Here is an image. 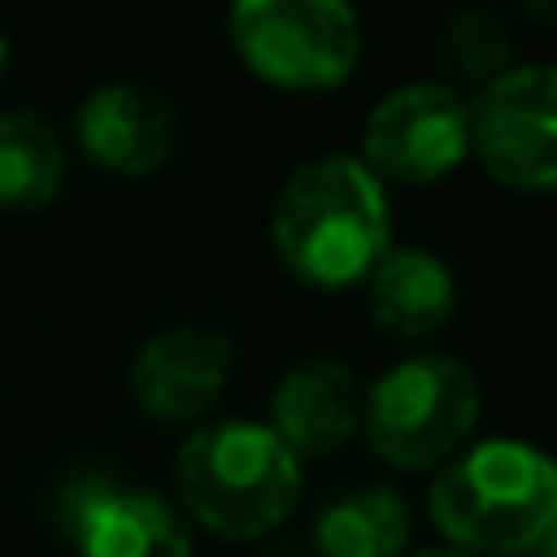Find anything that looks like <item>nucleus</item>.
<instances>
[{
  "instance_id": "16",
  "label": "nucleus",
  "mask_w": 557,
  "mask_h": 557,
  "mask_svg": "<svg viewBox=\"0 0 557 557\" xmlns=\"http://www.w3.org/2000/svg\"><path fill=\"white\" fill-rule=\"evenodd\" d=\"M519 5H523V10H529V15H533V20H539V25H548V20L557 15V0H519Z\"/></svg>"
},
{
  "instance_id": "9",
  "label": "nucleus",
  "mask_w": 557,
  "mask_h": 557,
  "mask_svg": "<svg viewBox=\"0 0 557 557\" xmlns=\"http://www.w3.org/2000/svg\"><path fill=\"white\" fill-rule=\"evenodd\" d=\"M235 372V343L215 323L157 327L127 367L137 411L157 425H201Z\"/></svg>"
},
{
  "instance_id": "11",
  "label": "nucleus",
  "mask_w": 557,
  "mask_h": 557,
  "mask_svg": "<svg viewBox=\"0 0 557 557\" xmlns=\"http://www.w3.org/2000/svg\"><path fill=\"white\" fill-rule=\"evenodd\" d=\"M264 425L298 455V465L327 460L343 445H352V435L362 431V382L337 357L294 362L274 382Z\"/></svg>"
},
{
  "instance_id": "13",
  "label": "nucleus",
  "mask_w": 557,
  "mask_h": 557,
  "mask_svg": "<svg viewBox=\"0 0 557 557\" xmlns=\"http://www.w3.org/2000/svg\"><path fill=\"white\" fill-rule=\"evenodd\" d=\"M411 548V504L392 484H357L313 513L318 557H406Z\"/></svg>"
},
{
  "instance_id": "7",
  "label": "nucleus",
  "mask_w": 557,
  "mask_h": 557,
  "mask_svg": "<svg viewBox=\"0 0 557 557\" xmlns=\"http://www.w3.org/2000/svg\"><path fill=\"white\" fill-rule=\"evenodd\" d=\"M357 162L382 186H435L470 162V98L450 84H401L367 113Z\"/></svg>"
},
{
  "instance_id": "5",
  "label": "nucleus",
  "mask_w": 557,
  "mask_h": 557,
  "mask_svg": "<svg viewBox=\"0 0 557 557\" xmlns=\"http://www.w3.org/2000/svg\"><path fill=\"white\" fill-rule=\"evenodd\" d=\"M235 59L278 94H333L362 64L352 0H231Z\"/></svg>"
},
{
  "instance_id": "8",
  "label": "nucleus",
  "mask_w": 557,
  "mask_h": 557,
  "mask_svg": "<svg viewBox=\"0 0 557 557\" xmlns=\"http://www.w3.org/2000/svg\"><path fill=\"white\" fill-rule=\"evenodd\" d=\"M54 529L74 557H196L186 513L166 494L78 470L54 490Z\"/></svg>"
},
{
  "instance_id": "1",
  "label": "nucleus",
  "mask_w": 557,
  "mask_h": 557,
  "mask_svg": "<svg viewBox=\"0 0 557 557\" xmlns=\"http://www.w3.org/2000/svg\"><path fill=\"white\" fill-rule=\"evenodd\" d=\"M270 240L298 284L323 294L362 288L376 260L392 250L386 186L347 152L313 157L274 196Z\"/></svg>"
},
{
  "instance_id": "3",
  "label": "nucleus",
  "mask_w": 557,
  "mask_h": 557,
  "mask_svg": "<svg viewBox=\"0 0 557 557\" xmlns=\"http://www.w3.org/2000/svg\"><path fill=\"white\" fill-rule=\"evenodd\" d=\"M176 509L211 539L274 533L304 499V465L264 421H206L176 450Z\"/></svg>"
},
{
  "instance_id": "14",
  "label": "nucleus",
  "mask_w": 557,
  "mask_h": 557,
  "mask_svg": "<svg viewBox=\"0 0 557 557\" xmlns=\"http://www.w3.org/2000/svg\"><path fill=\"white\" fill-rule=\"evenodd\" d=\"M69 182V147L35 108L0 113V211H45Z\"/></svg>"
},
{
  "instance_id": "4",
  "label": "nucleus",
  "mask_w": 557,
  "mask_h": 557,
  "mask_svg": "<svg viewBox=\"0 0 557 557\" xmlns=\"http://www.w3.org/2000/svg\"><path fill=\"white\" fill-rule=\"evenodd\" d=\"M480 425V382L460 357L416 352L362 392V435L392 470L421 474L470 445Z\"/></svg>"
},
{
  "instance_id": "6",
  "label": "nucleus",
  "mask_w": 557,
  "mask_h": 557,
  "mask_svg": "<svg viewBox=\"0 0 557 557\" xmlns=\"http://www.w3.org/2000/svg\"><path fill=\"white\" fill-rule=\"evenodd\" d=\"M470 157L499 186L548 196L557 186V74L553 64H513L470 98Z\"/></svg>"
},
{
  "instance_id": "15",
  "label": "nucleus",
  "mask_w": 557,
  "mask_h": 557,
  "mask_svg": "<svg viewBox=\"0 0 557 557\" xmlns=\"http://www.w3.org/2000/svg\"><path fill=\"white\" fill-rule=\"evenodd\" d=\"M445 59L455 64V74H465L470 84H490L504 69H513V39L490 10H465L445 25Z\"/></svg>"
},
{
  "instance_id": "12",
  "label": "nucleus",
  "mask_w": 557,
  "mask_h": 557,
  "mask_svg": "<svg viewBox=\"0 0 557 557\" xmlns=\"http://www.w3.org/2000/svg\"><path fill=\"white\" fill-rule=\"evenodd\" d=\"M367 288V313L382 333L401 337V343H425V337L445 333L460 304L455 274L441 255L401 245L376 260V270L362 278Z\"/></svg>"
},
{
  "instance_id": "10",
  "label": "nucleus",
  "mask_w": 557,
  "mask_h": 557,
  "mask_svg": "<svg viewBox=\"0 0 557 557\" xmlns=\"http://www.w3.org/2000/svg\"><path fill=\"white\" fill-rule=\"evenodd\" d=\"M74 147L113 176H152L182 147V113L152 84L113 78L78 103Z\"/></svg>"
},
{
  "instance_id": "2",
  "label": "nucleus",
  "mask_w": 557,
  "mask_h": 557,
  "mask_svg": "<svg viewBox=\"0 0 557 557\" xmlns=\"http://www.w3.org/2000/svg\"><path fill=\"white\" fill-rule=\"evenodd\" d=\"M431 523L465 557H523L553 539L557 470L529 441H480L441 465L425 494Z\"/></svg>"
},
{
  "instance_id": "18",
  "label": "nucleus",
  "mask_w": 557,
  "mask_h": 557,
  "mask_svg": "<svg viewBox=\"0 0 557 557\" xmlns=\"http://www.w3.org/2000/svg\"><path fill=\"white\" fill-rule=\"evenodd\" d=\"M411 557H465V553H455V548H425V553H411Z\"/></svg>"
},
{
  "instance_id": "17",
  "label": "nucleus",
  "mask_w": 557,
  "mask_h": 557,
  "mask_svg": "<svg viewBox=\"0 0 557 557\" xmlns=\"http://www.w3.org/2000/svg\"><path fill=\"white\" fill-rule=\"evenodd\" d=\"M5 69H10V35H5V25H0V78H5Z\"/></svg>"
}]
</instances>
